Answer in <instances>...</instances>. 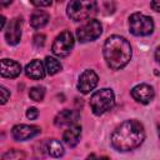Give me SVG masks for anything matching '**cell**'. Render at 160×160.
<instances>
[{"mask_svg":"<svg viewBox=\"0 0 160 160\" xmlns=\"http://www.w3.org/2000/svg\"><path fill=\"white\" fill-rule=\"evenodd\" d=\"M95 1H70L68 5V15L74 21H81L89 19L96 12Z\"/></svg>","mask_w":160,"mask_h":160,"instance_id":"cell-4","label":"cell"},{"mask_svg":"<svg viewBox=\"0 0 160 160\" xmlns=\"http://www.w3.org/2000/svg\"><path fill=\"white\" fill-rule=\"evenodd\" d=\"M102 52L109 68L112 70H119L129 62L131 58V46L126 39L112 35L106 39Z\"/></svg>","mask_w":160,"mask_h":160,"instance_id":"cell-2","label":"cell"},{"mask_svg":"<svg viewBox=\"0 0 160 160\" xmlns=\"http://www.w3.org/2000/svg\"><path fill=\"white\" fill-rule=\"evenodd\" d=\"M24 159H25V152L18 149L9 150L2 155V160H24Z\"/></svg>","mask_w":160,"mask_h":160,"instance_id":"cell-19","label":"cell"},{"mask_svg":"<svg viewBox=\"0 0 160 160\" xmlns=\"http://www.w3.org/2000/svg\"><path fill=\"white\" fill-rule=\"evenodd\" d=\"M45 69L49 75H55L56 72H59L61 70V64L56 59H54L51 56H46L45 58Z\"/></svg>","mask_w":160,"mask_h":160,"instance_id":"cell-18","label":"cell"},{"mask_svg":"<svg viewBox=\"0 0 160 160\" xmlns=\"http://www.w3.org/2000/svg\"><path fill=\"white\" fill-rule=\"evenodd\" d=\"M79 118H80V114H79L76 110H68V109H65V110L60 111V112L56 115L54 122H55L56 126L74 125V124L79 120Z\"/></svg>","mask_w":160,"mask_h":160,"instance_id":"cell-12","label":"cell"},{"mask_svg":"<svg viewBox=\"0 0 160 160\" xmlns=\"http://www.w3.org/2000/svg\"><path fill=\"white\" fill-rule=\"evenodd\" d=\"M80 135H81V126L80 125H70L62 134V140L64 142L70 146V148H74L78 142H79V139H80Z\"/></svg>","mask_w":160,"mask_h":160,"instance_id":"cell-14","label":"cell"},{"mask_svg":"<svg viewBox=\"0 0 160 160\" xmlns=\"http://www.w3.org/2000/svg\"><path fill=\"white\" fill-rule=\"evenodd\" d=\"M1 21H0V28L1 29H4V25H5V18L4 16H1V19H0Z\"/></svg>","mask_w":160,"mask_h":160,"instance_id":"cell-28","label":"cell"},{"mask_svg":"<svg viewBox=\"0 0 160 160\" xmlns=\"http://www.w3.org/2000/svg\"><path fill=\"white\" fill-rule=\"evenodd\" d=\"M131 96L141 104H148L154 99V89L148 84H140L131 90Z\"/></svg>","mask_w":160,"mask_h":160,"instance_id":"cell-11","label":"cell"},{"mask_svg":"<svg viewBox=\"0 0 160 160\" xmlns=\"http://www.w3.org/2000/svg\"><path fill=\"white\" fill-rule=\"evenodd\" d=\"M115 104L114 92L110 89H101L92 94L90 99V108L95 115H101L110 110Z\"/></svg>","mask_w":160,"mask_h":160,"instance_id":"cell-3","label":"cell"},{"mask_svg":"<svg viewBox=\"0 0 160 160\" xmlns=\"http://www.w3.org/2000/svg\"><path fill=\"white\" fill-rule=\"evenodd\" d=\"M48 152L52 158H60L64 155V146L60 141L51 139L48 141Z\"/></svg>","mask_w":160,"mask_h":160,"instance_id":"cell-17","label":"cell"},{"mask_svg":"<svg viewBox=\"0 0 160 160\" xmlns=\"http://www.w3.org/2000/svg\"><path fill=\"white\" fill-rule=\"evenodd\" d=\"M144 139V126L138 120H126L114 130L111 145L119 151H130L140 146Z\"/></svg>","mask_w":160,"mask_h":160,"instance_id":"cell-1","label":"cell"},{"mask_svg":"<svg viewBox=\"0 0 160 160\" xmlns=\"http://www.w3.org/2000/svg\"><path fill=\"white\" fill-rule=\"evenodd\" d=\"M21 72V65L14 60H1V75L4 78H16Z\"/></svg>","mask_w":160,"mask_h":160,"instance_id":"cell-13","label":"cell"},{"mask_svg":"<svg viewBox=\"0 0 160 160\" xmlns=\"http://www.w3.org/2000/svg\"><path fill=\"white\" fill-rule=\"evenodd\" d=\"M21 19H12L10 20L6 30H5V39L6 42L10 45H16L20 41L21 38Z\"/></svg>","mask_w":160,"mask_h":160,"instance_id":"cell-9","label":"cell"},{"mask_svg":"<svg viewBox=\"0 0 160 160\" xmlns=\"http://www.w3.org/2000/svg\"><path fill=\"white\" fill-rule=\"evenodd\" d=\"M0 92H1V104H5L8 101V99H9V96H10V92L4 86L0 88Z\"/></svg>","mask_w":160,"mask_h":160,"instance_id":"cell-23","label":"cell"},{"mask_svg":"<svg viewBox=\"0 0 160 160\" xmlns=\"http://www.w3.org/2000/svg\"><path fill=\"white\" fill-rule=\"evenodd\" d=\"M150 6L155 10V11H160V0H155L150 2Z\"/></svg>","mask_w":160,"mask_h":160,"instance_id":"cell-25","label":"cell"},{"mask_svg":"<svg viewBox=\"0 0 160 160\" xmlns=\"http://www.w3.org/2000/svg\"><path fill=\"white\" fill-rule=\"evenodd\" d=\"M74 46V38H72V34L68 30L60 32V35H58V38L55 39L54 44H52V52L56 55V56H60V58H64V56H68Z\"/></svg>","mask_w":160,"mask_h":160,"instance_id":"cell-7","label":"cell"},{"mask_svg":"<svg viewBox=\"0 0 160 160\" xmlns=\"http://www.w3.org/2000/svg\"><path fill=\"white\" fill-rule=\"evenodd\" d=\"M29 96L34 101H41L44 99V96H45V89L42 86H34V88L30 89Z\"/></svg>","mask_w":160,"mask_h":160,"instance_id":"cell-20","label":"cell"},{"mask_svg":"<svg viewBox=\"0 0 160 160\" xmlns=\"http://www.w3.org/2000/svg\"><path fill=\"white\" fill-rule=\"evenodd\" d=\"M49 21V14L44 10H35L30 16V25L34 29L44 28Z\"/></svg>","mask_w":160,"mask_h":160,"instance_id":"cell-16","label":"cell"},{"mask_svg":"<svg viewBox=\"0 0 160 160\" xmlns=\"http://www.w3.org/2000/svg\"><path fill=\"white\" fill-rule=\"evenodd\" d=\"M12 136L15 140L18 141H25L28 139L34 138L35 135H38L40 132V128L34 126V125H16L12 128Z\"/></svg>","mask_w":160,"mask_h":160,"instance_id":"cell-10","label":"cell"},{"mask_svg":"<svg viewBox=\"0 0 160 160\" xmlns=\"http://www.w3.org/2000/svg\"><path fill=\"white\" fill-rule=\"evenodd\" d=\"M158 134H159V138H160V125H159V128H158Z\"/></svg>","mask_w":160,"mask_h":160,"instance_id":"cell-29","label":"cell"},{"mask_svg":"<svg viewBox=\"0 0 160 160\" xmlns=\"http://www.w3.org/2000/svg\"><path fill=\"white\" fill-rule=\"evenodd\" d=\"M155 59H156V61L160 64V46L156 49V51H155Z\"/></svg>","mask_w":160,"mask_h":160,"instance_id":"cell-27","label":"cell"},{"mask_svg":"<svg viewBox=\"0 0 160 160\" xmlns=\"http://www.w3.org/2000/svg\"><path fill=\"white\" fill-rule=\"evenodd\" d=\"M98 80H99V78L92 70H85L79 78L78 89L82 94H88L98 85Z\"/></svg>","mask_w":160,"mask_h":160,"instance_id":"cell-8","label":"cell"},{"mask_svg":"<svg viewBox=\"0 0 160 160\" xmlns=\"http://www.w3.org/2000/svg\"><path fill=\"white\" fill-rule=\"evenodd\" d=\"M88 160H109L106 156H98V155H95V154H91L89 158H88Z\"/></svg>","mask_w":160,"mask_h":160,"instance_id":"cell-26","label":"cell"},{"mask_svg":"<svg viewBox=\"0 0 160 160\" xmlns=\"http://www.w3.org/2000/svg\"><path fill=\"white\" fill-rule=\"evenodd\" d=\"M38 115H39V111H38L36 108H30V109H28V111H26V116H28V119H30V120L36 119Z\"/></svg>","mask_w":160,"mask_h":160,"instance_id":"cell-22","label":"cell"},{"mask_svg":"<svg viewBox=\"0 0 160 160\" xmlns=\"http://www.w3.org/2000/svg\"><path fill=\"white\" fill-rule=\"evenodd\" d=\"M31 4L32 5H35V6H50L51 5V1H31Z\"/></svg>","mask_w":160,"mask_h":160,"instance_id":"cell-24","label":"cell"},{"mask_svg":"<svg viewBox=\"0 0 160 160\" xmlns=\"http://www.w3.org/2000/svg\"><path fill=\"white\" fill-rule=\"evenodd\" d=\"M129 28L131 34L136 36H146L152 32L154 22L150 16H146L140 12H135L129 19Z\"/></svg>","mask_w":160,"mask_h":160,"instance_id":"cell-5","label":"cell"},{"mask_svg":"<svg viewBox=\"0 0 160 160\" xmlns=\"http://www.w3.org/2000/svg\"><path fill=\"white\" fill-rule=\"evenodd\" d=\"M25 74L28 78L34 79V80H40L45 76V69L44 65L40 60H32L30 64L26 65L25 68Z\"/></svg>","mask_w":160,"mask_h":160,"instance_id":"cell-15","label":"cell"},{"mask_svg":"<svg viewBox=\"0 0 160 160\" xmlns=\"http://www.w3.org/2000/svg\"><path fill=\"white\" fill-rule=\"evenodd\" d=\"M101 31H102L101 24L98 20L91 19V20H88L86 24H84L76 30V36L80 42H88L98 39L101 35Z\"/></svg>","mask_w":160,"mask_h":160,"instance_id":"cell-6","label":"cell"},{"mask_svg":"<svg viewBox=\"0 0 160 160\" xmlns=\"http://www.w3.org/2000/svg\"><path fill=\"white\" fill-rule=\"evenodd\" d=\"M32 42L36 48H42L45 44V35L44 34H36L32 39Z\"/></svg>","mask_w":160,"mask_h":160,"instance_id":"cell-21","label":"cell"}]
</instances>
